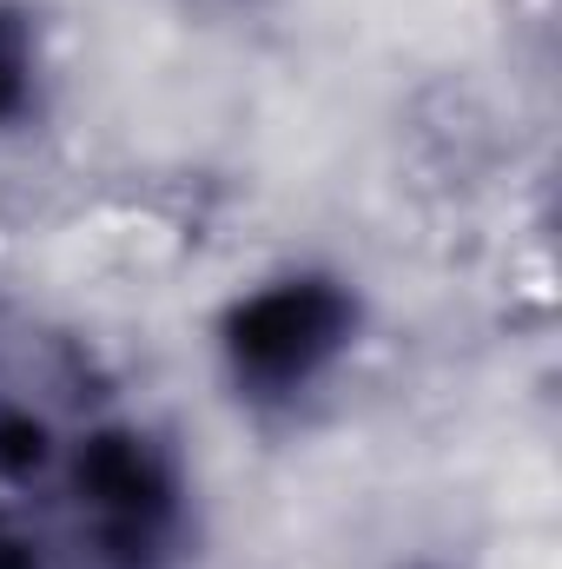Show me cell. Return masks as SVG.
Here are the masks:
<instances>
[{
	"label": "cell",
	"mask_w": 562,
	"mask_h": 569,
	"mask_svg": "<svg viewBox=\"0 0 562 569\" xmlns=\"http://www.w3.org/2000/svg\"><path fill=\"white\" fill-rule=\"evenodd\" d=\"M40 100V27L20 0H0V133L20 127Z\"/></svg>",
	"instance_id": "cell-3"
},
{
	"label": "cell",
	"mask_w": 562,
	"mask_h": 569,
	"mask_svg": "<svg viewBox=\"0 0 562 569\" xmlns=\"http://www.w3.org/2000/svg\"><path fill=\"white\" fill-rule=\"evenodd\" d=\"M364 331V298L338 272H279L225 305L219 318V358L239 398L291 405L318 378H331Z\"/></svg>",
	"instance_id": "cell-1"
},
{
	"label": "cell",
	"mask_w": 562,
	"mask_h": 569,
	"mask_svg": "<svg viewBox=\"0 0 562 569\" xmlns=\"http://www.w3.org/2000/svg\"><path fill=\"white\" fill-rule=\"evenodd\" d=\"M0 569H60L53 543H47L13 503H0Z\"/></svg>",
	"instance_id": "cell-5"
},
{
	"label": "cell",
	"mask_w": 562,
	"mask_h": 569,
	"mask_svg": "<svg viewBox=\"0 0 562 569\" xmlns=\"http://www.w3.org/2000/svg\"><path fill=\"white\" fill-rule=\"evenodd\" d=\"M60 457V437H53V418L20 398V391H0V483H33L47 477Z\"/></svg>",
	"instance_id": "cell-4"
},
{
	"label": "cell",
	"mask_w": 562,
	"mask_h": 569,
	"mask_svg": "<svg viewBox=\"0 0 562 569\" xmlns=\"http://www.w3.org/2000/svg\"><path fill=\"white\" fill-rule=\"evenodd\" d=\"M80 543L107 569H172L192 530V490L165 437L145 425H100L67 457Z\"/></svg>",
	"instance_id": "cell-2"
}]
</instances>
